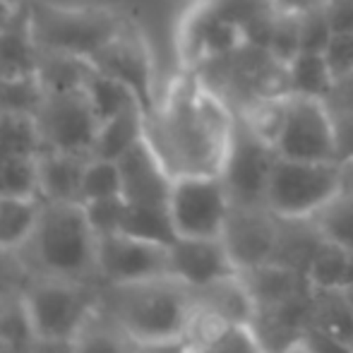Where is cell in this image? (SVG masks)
Listing matches in <instances>:
<instances>
[{
  "mask_svg": "<svg viewBox=\"0 0 353 353\" xmlns=\"http://www.w3.org/2000/svg\"><path fill=\"white\" fill-rule=\"evenodd\" d=\"M236 111L192 70L144 113V142L168 176H221Z\"/></svg>",
  "mask_w": 353,
  "mask_h": 353,
  "instance_id": "cell-1",
  "label": "cell"
},
{
  "mask_svg": "<svg viewBox=\"0 0 353 353\" xmlns=\"http://www.w3.org/2000/svg\"><path fill=\"white\" fill-rule=\"evenodd\" d=\"M101 310L135 344H173L185 339L195 315V293L176 276L101 286Z\"/></svg>",
  "mask_w": 353,
  "mask_h": 353,
  "instance_id": "cell-2",
  "label": "cell"
},
{
  "mask_svg": "<svg viewBox=\"0 0 353 353\" xmlns=\"http://www.w3.org/2000/svg\"><path fill=\"white\" fill-rule=\"evenodd\" d=\"M32 279L97 281V233L79 202H43L32 238L19 248Z\"/></svg>",
  "mask_w": 353,
  "mask_h": 353,
  "instance_id": "cell-3",
  "label": "cell"
},
{
  "mask_svg": "<svg viewBox=\"0 0 353 353\" xmlns=\"http://www.w3.org/2000/svg\"><path fill=\"white\" fill-rule=\"evenodd\" d=\"M34 41L46 51H61L92 61L123 29L128 17L108 8H68L48 0H27Z\"/></svg>",
  "mask_w": 353,
  "mask_h": 353,
  "instance_id": "cell-4",
  "label": "cell"
},
{
  "mask_svg": "<svg viewBox=\"0 0 353 353\" xmlns=\"http://www.w3.org/2000/svg\"><path fill=\"white\" fill-rule=\"evenodd\" d=\"M24 303L37 339L72 341L101 305V283L32 279Z\"/></svg>",
  "mask_w": 353,
  "mask_h": 353,
  "instance_id": "cell-5",
  "label": "cell"
},
{
  "mask_svg": "<svg viewBox=\"0 0 353 353\" xmlns=\"http://www.w3.org/2000/svg\"><path fill=\"white\" fill-rule=\"evenodd\" d=\"M341 190L339 161H296L276 157L265 207L281 219H310Z\"/></svg>",
  "mask_w": 353,
  "mask_h": 353,
  "instance_id": "cell-6",
  "label": "cell"
},
{
  "mask_svg": "<svg viewBox=\"0 0 353 353\" xmlns=\"http://www.w3.org/2000/svg\"><path fill=\"white\" fill-rule=\"evenodd\" d=\"M276 157L296 161H339L334 113L325 99L288 94L286 118L274 142Z\"/></svg>",
  "mask_w": 353,
  "mask_h": 353,
  "instance_id": "cell-7",
  "label": "cell"
},
{
  "mask_svg": "<svg viewBox=\"0 0 353 353\" xmlns=\"http://www.w3.org/2000/svg\"><path fill=\"white\" fill-rule=\"evenodd\" d=\"M231 212V197L221 176L176 178L168 197V214L178 238H221Z\"/></svg>",
  "mask_w": 353,
  "mask_h": 353,
  "instance_id": "cell-8",
  "label": "cell"
},
{
  "mask_svg": "<svg viewBox=\"0 0 353 353\" xmlns=\"http://www.w3.org/2000/svg\"><path fill=\"white\" fill-rule=\"evenodd\" d=\"M276 152L241 116L233 123L231 147L221 168V181L236 207H265V190Z\"/></svg>",
  "mask_w": 353,
  "mask_h": 353,
  "instance_id": "cell-9",
  "label": "cell"
},
{
  "mask_svg": "<svg viewBox=\"0 0 353 353\" xmlns=\"http://www.w3.org/2000/svg\"><path fill=\"white\" fill-rule=\"evenodd\" d=\"M34 125L41 137L43 152H65L92 157V144L99 130V118L82 89L46 94L34 113Z\"/></svg>",
  "mask_w": 353,
  "mask_h": 353,
  "instance_id": "cell-10",
  "label": "cell"
},
{
  "mask_svg": "<svg viewBox=\"0 0 353 353\" xmlns=\"http://www.w3.org/2000/svg\"><path fill=\"white\" fill-rule=\"evenodd\" d=\"M168 274V245L128 233L97 236V281L101 286L132 283Z\"/></svg>",
  "mask_w": 353,
  "mask_h": 353,
  "instance_id": "cell-11",
  "label": "cell"
},
{
  "mask_svg": "<svg viewBox=\"0 0 353 353\" xmlns=\"http://www.w3.org/2000/svg\"><path fill=\"white\" fill-rule=\"evenodd\" d=\"M94 70L108 74V77L123 82L137 101L142 103L144 113L154 106V94H152V61H149L147 43H144L140 29L128 19L123 29L89 61Z\"/></svg>",
  "mask_w": 353,
  "mask_h": 353,
  "instance_id": "cell-12",
  "label": "cell"
},
{
  "mask_svg": "<svg viewBox=\"0 0 353 353\" xmlns=\"http://www.w3.org/2000/svg\"><path fill=\"white\" fill-rule=\"evenodd\" d=\"M276 226H279V216L267 207L231 205L221 241L238 272L274 260Z\"/></svg>",
  "mask_w": 353,
  "mask_h": 353,
  "instance_id": "cell-13",
  "label": "cell"
},
{
  "mask_svg": "<svg viewBox=\"0 0 353 353\" xmlns=\"http://www.w3.org/2000/svg\"><path fill=\"white\" fill-rule=\"evenodd\" d=\"M236 272L221 238H176L168 245V274L192 291Z\"/></svg>",
  "mask_w": 353,
  "mask_h": 353,
  "instance_id": "cell-14",
  "label": "cell"
},
{
  "mask_svg": "<svg viewBox=\"0 0 353 353\" xmlns=\"http://www.w3.org/2000/svg\"><path fill=\"white\" fill-rule=\"evenodd\" d=\"M118 168H121L123 197L128 205L168 207L173 178L166 173L147 142H137L130 152L123 154L118 159Z\"/></svg>",
  "mask_w": 353,
  "mask_h": 353,
  "instance_id": "cell-15",
  "label": "cell"
},
{
  "mask_svg": "<svg viewBox=\"0 0 353 353\" xmlns=\"http://www.w3.org/2000/svg\"><path fill=\"white\" fill-rule=\"evenodd\" d=\"M238 274L250 291L257 310H283V307L307 305L310 283L303 272L279 265V262H265L250 270H241Z\"/></svg>",
  "mask_w": 353,
  "mask_h": 353,
  "instance_id": "cell-16",
  "label": "cell"
},
{
  "mask_svg": "<svg viewBox=\"0 0 353 353\" xmlns=\"http://www.w3.org/2000/svg\"><path fill=\"white\" fill-rule=\"evenodd\" d=\"M183 346L185 353H267L252 322H223L197 305Z\"/></svg>",
  "mask_w": 353,
  "mask_h": 353,
  "instance_id": "cell-17",
  "label": "cell"
},
{
  "mask_svg": "<svg viewBox=\"0 0 353 353\" xmlns=\"http://www.w3.org/2000/svg\"><path fill=\"white\" fill-rule=\"evenodd\" d=\"M82 154L41 152L37 157L39 197L43 202H79V185L87 166Z\"/></svg>",
  "mask_w": 353,
  "mask_h": 353,
  "instance_id": "cell-18",
  "label": "cell"
},
{
  "mask_svg": "<svg viewBox=\"0 0 353 353\" xmlns=\"http://www.w3.org/2000/svg\"><path fill=\"white\" fill-rule=\"evenodd\" d=\"M192 293H195L197 310L219 317L223 322H252L257 312L255 301L238 272L221 276L202 288H195Z\"/></svg>",
  "mask_w": 353,
  "mask_h": 353,
  "instance_id": "cell-19",
  "label": "cell"
},
{
  "mask_svg": "<svg viewBox=\"0 0 353 353\" xmlns=\"http://www.w3.org/2000/svg\"><path fill=\"white\" fill-rule=\"evenodd\" d=\"M39 46L29 24L27 3L0 29V74H37Z\"/></svg>",
  "mask_w": 353,
  "mask_h": 353,
  "instance_id": "cell-20",
  "label": "cell"
},
{
  "mask_svg": "<svg viewBox=\"0 0 353 353\" xmlns=\"http://www.w3.org/2000/svg\"><path fill=\"white\" fill-rule=\"evenodd\" d=\"M305 327L330 332L353 344V305L346 286L310 288L305 307Z\"/></svg>",
  "mask_w": 353,
  "mask_h": 353,
  "instance_id": "cell-21",
  "label": "cell"
},
{
  "mask_svg": "<svg viewBox=\"0 0 353 353\" xmlns=\"http://www.w3.org/2000/svg\"><path fill=\"white\" fill-rule=\"evenodd\" d=\"M144 140V108L130 106L116 113L108 121L99 123L97 137L92 144V157L118 161L137 142Z\"/></svg>",
  "mask_w": 353,
  "mask_h": 353,
  "instance_id": "cell-22",
  "label": "cell"
},
{
  "mask_svg": "<svg viewBox=\"0 0 353 353\" xmlns=\"http://www.w3.org/2000/svg\"><path fill=\"white\" fill-rule=\"evenodd\" d=\"M325 241L315 223L310 219H281L276 226V248H274V260L279 265H286L291 270L305 272L307 262H310L312 252L317 245Z\"/></svg>",
  "mask_w": 353,
  "mask_h": 353,
  "instance_id": "cell-23",
  "label": "cell"
},
{
  "mask_svg": "<svg viewBox=\"0 0 353 353\" xmlns=\"http://www.w3.org/2000/svg\"><path fill=\"white\" fill-rule=\"evenodd\" d=\"M89 72H92V65H89L84 58L70 56V53H61V51L39 48L37 77L46 94L77 92V89L84 87Z\"/></svg>",
  "mask_w": 353,
  "mask_h": 353,
  "instance_id": "cell-24",
  "label": "cell"
},
{
  "mask_svg": "<svg viewBox=\"0 0 353 353\" xmlns=\"http://www.w3.org/2000/svg\"><path fill=\"white\" fill-rule=\"evenodd\" d=\"M41 205L39 197H0V248L19 250L32 238Z\"/></svg>",
  "mask_w": 353,
  "mask_h": 353,
  "instance_id": "cell-25",
  "label": "cell"
},
{
  "mask_svg": "<svg viewBox=\"0 0 353 353\" xmlns=\"http://www.w3.org/2000/svg\"><path fill=\"white\" fill-rule=\"evenodd\" d=\"M334 87L325 56L315 51H298L286 63V92L301 97L327 99Z\"/></svg>",
  "mask_w": 353,
  "mask_h": 353,
  "instance_id": "cell-26",
  "label": "cell"
},
{
  "mask_svg": "<svg viewBox=\"0 0 353 353\" xmlns=\"http://www.w3.org/2000/svg\"><path fill=\"white\" fill-rule=\"evenodd\" d=\"M82 92L89 99V103H92L99 123L108 121L111 116H116V113L125 111L130 106H142L135 94H132V89H128L125 84L108 77V74L94 70V68L89 72L87 82H84Z\"/></svg>",
  "mask_w": 353,
  "mask_h": 353,
  "instance_id": "cell-27",
  "label": "cell"
},
{
  "mask_svg": "<svg viewBox=\"0 0 353 353\" xmlns=\"http://www.w3.org/2000/svg\"><path fill=\"white\" fill-rule=\"evenodd\" d=\"M72 346L74 353H132V341L118 330L101 305L72 339Z\"/></svg>",
  "mask_w": 353,
  "mask_h": 353,
  "instance_id": "cell-28",
  "label": "cell"
},
{
  "mask_svg": "<svg viewBox=\"0 0 353 353\" xmlns=\"http://www.w3.org/2000/svg\"><path fill=\"white\" fill-rule=\"evenodd\" d=\"M121 233L142 238L159 245H171L176 241V228H173L168 207H144V205H128L123 216Z\"/></svg>",
  "mask_w": 353,
  "mask_h": 353,
  "instance_id": "cell-29",
  "label": "cell"
},
{
  "mask_svg": "<svg viewBox=\"0 0 353 353\" xmlns=\"http://www.w3.org/2000/svg\"><path fill=\"white\" fill-rule=\"evenodd\" d=\"M305 279L310 288H336L346 286L349 274V248H341L332 241H322L312 252L305 267Z\"/></svg>",
  "mask_w": 353,
  "mask_h": 353,
  "instance_id": "cell-30",
  "label": "cell"
},
{
  "mask_svg": "<svg viewBox=\"0 0 353 353\" xmlns=\"http://www.w3.org/2000/svg\"><path fill=\"white\" fill-rule=\"evenodd\" d=\"M43 97L37 74H0V113L34 118Z\"/></svg>",
  "mask_w": 353,
  "mask_h": 353,
  "instance_id": "cell-31",
  "label": "cell"
},
{
  "mask_svg": "<svg viewBox=\"0 0 353 353\" xmlns=\"http://www.w3.org/2000/svg\"><path fill=\"white\" fill-rule=\"evenodd\" d=\"M41 152V137L32 116L0 113V161L14 157H39Z\"/></svg>",
  "mask_w": 353,
  "mask_h": 353,
  "instance_id": "cell-32",
  "label": "cell"
},
{
  "mask_svg": "<svg viewBox=\"0 0 353 353\" xmlns=\"http://www.w3.org/2000/svg\"><path fill=\"white\" fill-rule=\"evenodd\" d=\"M315 228L325 241H332L341 248H353V200L339 190V195L332 197L322 210L310 216Z\"/></svg>",
  "mask_w": 353,
  "mask_h": 353,
  "instance_id": "cell-33",
  "label": "cell"
},
{
  "mask_svg": "<svg viewBox=\"0 0 353 353\" xmlns=\"http://www.w3.org/2000/svg\"><path fill=\"white\" fill-rule=\"evenodd\" d=\"M118 195H123L118 161L89 157L82 173V185H79V205L103 200V197H118Z\"/></svg>",
  "mask_w": 353,
  "mask_h": 353,
  "instance_id": "cell-34",
  "label": "cell"
},
{
  "mask_svg": "<svg viewBox=\"0 0 353 353\" xmlns=\"http://www.w3.org/2000/svg\"><path fill=\"white\" fill-rule=\"evenodd\" d=\"M0 341L14 349H32V344L37 341L24 293L0 301Z\"/></svg>",
  "mask_w": 353,
  "mask_h": 353,
  "instance_id": "cell-35",
  "label": "cell"
},
{
  "mask_svg": "<svg viewBox=\"0 0 353 353\" xmlns=\"http://www.w3.org/2000/svg\"><path fill=\"white\" fill-rule=\"evenodd\" d=\"M0 197H39L37 157H14L0 161Z\"/></svg>",
  "mask_w": 353,
  "mask_h": 353,
  "instance_id": "cell-36",
  "label": "cell"
},
{
  "mask_svg": "<svg viewBox=\"0 0 353 353\" xmlns=\"http://www.w3.org/2000/svg\"><path fill=\"white\" fill-rule=\"evenodd\" d=\"M84 214L87 221L92 223L97 236H108V233H118L123 226V216H125L128 202L123 195L118 197H103V200L84 202Z\"/></svg>",
  "mask_w": 353,
  "mask_h": 353,
  "instance_id": "cell-37",
  "label": "cell"
},
{
  "mask_svg": "<svg viewBox=\"0 0 353 353\" xmlns=\"http://www.w3.org/2000/svg\"><path fill=\"white\" fill-rule=\"evenodd\" d=\"M29 281H32V274H29L19 252L0 248V301L22 296Z\"/></svg>",
  "mask_w": 353,
  "mask_h": 353,
  "instance_id": "cell-38",
  "label": "cell"
},
{
  "mask_svg": "<svg viewBox=\"0 0 353 353\" xmlns=\"http://www.w3.org/2000/svg\"><path fill=\"white\" fill-rule=\"evenodd\" d=\"M325 63L332 72V79L341 82L346 77H353V32H334L330 43L322 51Z\"/></svg>",
  "mask_w": 353,
  "mask_h": 353,
  "instance_id": "cell-39",
  "label": "cell"
},
{
  "mask_svg": "<svg viewBox=\"0 0 353 353\" xmlns=\"http://www.w3.org/2000/svg\"><path fill=\"white\" fill-rule=\"evenodd\" d=\"M303 341L315 353H353V344L346 339L330 334V332L315 330V327H303Z\"/></svg>",
  "mask_w": 353,
  "mask_h": 353,
  "instance_id": "cell-40",
  "label": "cell"
},
{
  "mask_svg": "<svg viewBox=\"0 0 353 353\" xmlns=\"http://www.w3.org/2000/svg\"><path fill=\"white\" fill-rule=\"evenodd\" d=\"M336 130V154L341 159H353V111H332Z\"/></svg>",
  "mask_w": 353,
  "mask_h": 353,
  "instance_id": "cell-41",
  "label": "cell"
},
{
  "mask_svg": "<svg viewBox=\"0 0 353 353\" xmlns=\"http://www.w3.org/2000/svg\"><path fill=\"white\" fill-rule=\"evenodd\" d=\"M327 0H267V5H270L274 12L279 14H305L310 12V10H317L322 8Z\"/></svg>",
  "mask_w": 353,
  "mask_h": 353,
  "instance_id": "cell-42",
  "label": "cell"
},
{
  "mask_svg": "<svg viewBox=\"0 0 353 353\" xmlns=\"http://www.w3.org/2000/svg\"><path fill=\"white\" fill-rule=\"evenodd\" d=\"M132 353H185L183 341H173V344H135L132 341Z\"/></svg>",
  "mask_w": 353,
  "mask_h": 353,
  "instance_id": "cell-43",
  "label": "cell"
},
{
  "mask_svg": "<svg viewBox=\"0 0 353 353\" xmlns=\"http://www.w3.org/2000/svg\"><path fill=\"white\" fill-rule=\"evenodd\" d=\"M32 353H74L72 341H43L37 339L32 344Z\"/></svg>",
  "mask_w": 353,
  "mask_h": 353,
  "instance_id": "cell-44",
  "label": "cell"
},
{
  "mask_svg": "<svg viewBox=\"0 0 353 353\" xmlns=\"http://www.w3.org/2000/svg\"><path fill=\"white\" fill-rule=\"evenodd\" d=\"M339 183L341 192L353 200V159H341L339 161Z\"/></svg>",
  "mask_w": 353,
  "mask_h": 353,
  "instance_id": "cell-45",
  "label": "cell"
},
{
  "mask_svg": "<svg viewBox=\"0 0 353 353\" xmlns=\"http://www.w3.org/2000/svg\"><path fill=\"white\" fill-rule=\"evenodd\" d=\"M17 8H19V5H12V3H8V0H0V29L10 22V17H12Z\"/></svg>",
  "mask_w": 353,
  "mask_h": 353,
  "instance_id": "cell-46",
  "label": "cell"
},
{
  "mask_svg": "<svg viewBox=\"0 0 353 353\" xmlns=\"http://www.w3.org/2000/svg\"><path fill=\"white\" fill-rule=\"evenodd\" d=\"M281 353H315V351H312L310 346H307L305 341H303V336H298V339H293L291 344H288Z\"/></svg>",
  "mask_w": 353,
  "mask_h": 353,
  "instance_id": "cell-47",
  "label": "cell"
},
{
  "mask_svg": "<svg viewBox=\"0 0 353 353\" xmlns=\"http://www.w3.org/2000/svg\"><path fill=\"white\" fill-rule=\"evenodd\" d=\"M346 293H349V301H351V305H353V283L346 286Z\"/></svg>",
  "mask_w": 353,
  "mask_h": 353,
  "instance_id": "cell-48",
  "label": "cell"
},
{
  "mask_svg": "<svg viewBox=\"0 0 353 353\" xmlns=\"http://www.w3.org/2000/svg\"><path fill=\"white\" fill-rule=\"evenodd\" d=\"M8 3H12V5H24L27 0H8Z\"/></svg>",
  "mask_w": 353,
  "mask_h": 353,
  "instance_id": "cell-49",
  "label": "cell"
}]
</instances>
